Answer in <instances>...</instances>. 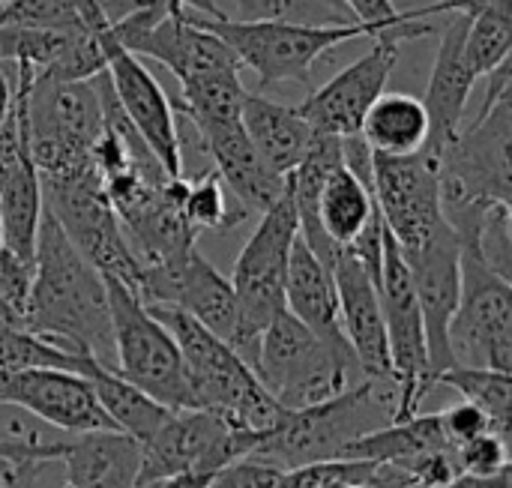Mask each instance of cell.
Instances as JSON below:
<instances>
[{"label": "cell", "instance_id": "bcb514c9", "mask_svg": "<svg viewBox=\"0 0 512 488\" xmlns=\"http://www.w3.org/2000/svg\"><path fill=\"white\" fill-rule=\"evenodd\" d=\"M63 488H66V486H63Z\"/></svg>", "mask_w": 512, "mask_h": 488}, {"label": "cell", "instance_id": "44dd1931", "mask_svg": "<svg viewBox=\"0 0 512 488\" xmlns=\"http://www.w3.org/2000/svg\"><path fill=\"white\" fill-rule=\"evenodd\" d=\"M204 150L213 159V171L219 174L228 195L249 213L270 210L288 189V177L276 174L261 153L252 147L249 135L243 132L240 117L225 120H204L192 123Z\"/></svg>", "mask_w": 512, "mask_h": 488}, {"label": "cell", "instance_id": "5b68a950", "mask_svg": "<svg viewBox=\"0 0 512 488\" xmlns=\"http://www.w3.org/2000/svg\"><path fill=\"white\" fill-rule=\"evenodd\" d=\"M195 24L216 33L240 60L249 66L261 84L279 81H300L312 78V66L327 51L354 42V39H375V27L348 21V24H291V21H234L228 15L207 18L189 12Z\"/></svg>", "mask_w": 512, "mask_h": 488}, {"label": "cell", "instance_id": "52a82bcc", "mask_svg": "<svg viewBox=\"0 0 512 488\" xmlns=\"http://www.w3.org/2000/svg\"><path fill=\"white\" fill-rule=\"evenodd\" d=\"M105 279V276H102ZM114 336V369L123 381L147 393L168 411H192V387L174 336L120 282L105 279Z\"/></svg>", "mask_w": 512, "mask_h": 488}, {"label": "cell", "instance_id": "7a4b0ae2", "mask_svg": "<svg viewBox=\"0 0 512 488\" xmlns=\"http://www.w3.org/2000/svg\"><path fill=\"white\" fill-rule=\"evenodd\" d=\"M396 384L393 381H357L309 408L282 411L276 426L261 435L246 459L294 471L303 465L336 462L357 438L396 420Z\"/></svg>", "mask_w": 512, "mask_h": 488}, {"label": "cell", "instance_id": "ee69618b", "mask_svg": "<svg viewBox=\"0 0 512 488\" xmlns=\"http://www.w3.org/2000/svg\"><path fill=\"white\" fill-rule=\"evenodd\" d=\"M393 488H420V486H414V483H408V486H393Z\"/></svg>", "mask_w": 512, "mask_h": 488}, {"label": "cell", "instance_id": "4dcf8cb0", "mask_svg": "<svg viewBox=\"0 0 512 488\" xmlns=\"http://www.w3.org/2000/svg\"><path fill=\"white\" fill-rule=\"evenodd\" d=\"M512 51V0H489L471 15L465 36V57L474 78H486L510 60Z\"/></svg>", "mask_w": 512, "mask_h": 488}, {"label": "cell", "instance_id": "b9f144b4", "mask_svg": "<svg viewBox=\"0 0 512 488\" xmlns=\"http://www.w3.org/2000/svg\"><path fill=\"white\" fill-rule=\"evenodd\" d=\"M327 3H330V6H336V9H345V3H342V0H327ZM345 12H348V9H345Z\"/></svg>", "mask_w": 512, "mask_h": 488}, {"label": "cell", "instance_id": "cb8c5ba5", "mask_svg": "<svg viewBox=\"0 0 512 488\" xmlns=\"http://www.w3.org/2000/svg\"><path fill=\"white\" fill-rule=\"evenodd\" d=\"M285 312L294 315L315 339L327 348L348 351L342 324H339V297L333 270L315 258V252L297 234L288 258V279H285Z\"/></svg>", "mask_w": 512, "mask_h": 488}, {"label": "cell", "instance_id": "f1b7e54d", "mask_svg": "<svg viewBox=\"0 0 512 488\" xmlns=\"http://www.w3.org/2000/svg\"><path fill=\"white\" fill-rule=\"evenodd\" d=\"M87 381L93 384L96 402L102 405V411L108 414V420L114 423L117 432L135 438L138 444L150 441L156 435V429L171 417V411L159 402H153L147 393H141L138 387H132L129 381H123L117 372L96 366Z\"/></svg>", "mask_w": 512, "mask_h": 488}, {"label": "cell", "instance_id": "74e56055", "mask_svg": "<svg viewBox=\"0 0 512 488\" xmlns=\"http://www.w3.org/2000/svg\"><path fill=\"white\" fill-rule=\"evenodd\" d=\"M438 417H441V429H444V435H447V441L453 447H459L465 441H474V438L492 432L486 414L480 408H474L471 402H456L447 411H441Z\"/></svg>", "mask_w": 512, "mask_h": 488}, {"label": "cell", "instance_id": "9c48e42d", "mask_svg": "<svg viewBox=\"0 0 512 488\" xmlns=\"http://www.w3.org/2000/svg\"><path fill=\"white\" fill-rule=\"evenodd\" d=\"M42 204L57 219L69 243L105 279L120 282L138 297L144 267L135 258L123 225L108 201L105 177L99 174V168H90L69 180L42 183Z\"/></svg>", "mask_w": 512, "mask_h": 488}, {"label": "cell", "instance_id": "ba28073f", "mask_svg": "<svg viewBox=\"0 0 512 488\" xmlns=\"http://www.w3.org/2000/svg\"><path fill=\"white\" fill-rule=\"evenodd\" d=\"M297 234H300L297 213L285 189V195L270 210L261 213V222L246 240L243 252L237 255L231 273V288L237 297L240 330H243L240 357L252 366V372H255L261 333L285 312L288 258Z\"/></svg>", "mask_w": 512, "mask_h": 488}, {"label": "cell", "instance_id": "836d02e7", "mask_svg": "<svg viewBox=\"0 0 512 488\" xmlns=\"http://www.w3.org/2000/svg\"><path fill=\"white\" fill-rule=\"evenodd\" d=\"M237 21H291V24H348L351 12L327 0H237Z\"/></svg>", "mask_w": 512, "mask_h": 488}, {"label": "cell", "instance_id": "7bdbcfd3", "mask_svg": "<svg viewBox=\"0 0 512 488\" xmlns=\"http://www.w3.org/2000/svg\"><path fill=\"white\" fill-rule=\"evenodd\" d=\"M0 246H3V219H0Z\"/></svg>", "mask_w": 512, "mask_h": 488}, {"label": "cell", "instance_id": "3957f363", "mask_svg": "<svg viewBox=\"0 0 512 488\" xmlns=\"http://www.w3.org/2000/svg\"><path fill=\"white\" fill-rule=\"evenodd\" d=\"M147 309L174 336L198 411L219 414L228 423L261 435L276 426L282 408L270 399L252 366L228 342H222L174 306Z\"/></svg>", "mask_w": 512, "mask_h": 488}, {"label": "cell", "instance_id": "9a60e30c", "mask_svg": "<svg viewBox=\"0 0 512 488\" xmlns=\"http://www.w3.org/2000/svg\"><path fill=\"white\" fill-rule=\"evenodd\" d=\"M372 192L402 252L417 249L447 222L441 210V162L426 147L408 156L372 150Z\"/></svg>", "mask_w": 512, "mask_h": 488}, {"label": "cell", "instance_id": "ac0fdd59", "mask_svg": "<svg viewBox=\"0 0 512 488\" xmlns=\"http://www.w3.org/2000/svg\"><path fill=\"white\" fill-rule=\"evenodd\" d=\"M414 279L417 303L426 327V351H429V381L438 387V378L456 366L450 351V321L459 306L462 270H459V237L444 222L435 234H429L417 249L402 252Z\"/></svg>", "mask_w": 512, "mask_h": 488}, {"label": "cell", "instance_id": "f35d334b", "mask_svg": "<svg viewBox=\"0 0 512 488\" xmlns=\"http://www.w3.org/2000/svg\"><path fill=\"white\" fill-rule=\"evenodd\" d=\"M447 488H510V468L492 477H474V474H459Z\"/></svg>", "mask_w": 512, "mask_h": 488}, {"label": "cell", "instance_id": "4316f807", "mask_svg": "<svg viewBox=\"0 0 512 488\" xmlns=\"http://www.w3.org/2000/svg\"><path fill=\"white\" fill-rule=\"evenodd\" d=\"M360 138L387 156H408L426 147L429 138V114L423 99L411 93H384L366 114L360 126Z\"/></svg>", "mask_w": 512, "mask_h": 488}, {"label": "cell", "instance_id": "f6af8a7d", "mask_svg": "<svg viewBox=\"0 0 512 488\" xmlns=\"http://www.w3.org/2000/svg\"><path fill=\"white\" fill-rule=\"evenodd\" d=\"M3 3H6V0H0V6H3Z\"/></svg>", "mask_w": 512, "mask_h": 488}, {"label": "cell", "instance_id": "d6986e66", "mask_svg": "<svg viewBox=\"0 0 512 488\" xmlns=\"http://www.w3.org/2000/svg\"><path fill=\"white\" fill-rule=\"evenodd\" d=\"M0 405L21 408L30 417L69 435L114 429V423L96 402L93 384L84 375H72V372H57V369L3 372L0 369Z\"/></svg>", "mask_w": 512, "mask_h": 488}, {"label": "cell", "instance_id": "7c38bea8", "mask_svg": "<svg viewBox=\"0 0 512 488\" xmlns=\"http://www.w3.org/2000/svg\"><path fill=\"white\" fill-rule=\"evenodd\" d=\"M258 441L261 432L240 429L219 414L198 408L171 411V417L156 429V435L141 444L138 488L183 474L216 477L228 465L246 459Z\"/></svg>", "mask_w": 512, "mask_h": 488}, {"label": "cell", "instance_id": "5bb4252c", "mask_svg": "<svg viewBox=\"0 0 512 488\" xmlns=\"http://www.w3.org/2000/svg\"><path fill=\"white\" fill-rule=\"evenodd\" d=\"M93 39L102 48L105 57V75L108 84L135 126V132L144 138L156 162L168 177H183V141H180V114L174 111L168 93L156 81V75L132 54L126 51L114 33L111 24H102L93 30Z\"/></svg>", "mask_w": 512, "mask_h": 488}, {"label": "cell", "instance_id": "6da1fadb", "mask_svg": "<svg viewBox=\"0 0 512 488\" xmlns=\"http://www.w3.org/2000/svg\"><path fill=\"white\" fill-rule=\"evenodd\" d=\"M30 333L114 369L111 306L102 273L69 243L42 204L33 246V285L24 312Z\"/></svg>", "mask_w": 512, "mask_h": 488}, {"label": "cell", "instance_id": "8fae6325", "mask_svg": "<svg viewBox=\"0 0 512 488\" xmlns=\"http://www.w3.org/2000/svg\"><path fill=\"white\" fill-rule=\"evenodd\" d=\"M459 306L450 321L456 366L512 375V282L495 273L477 243H459Z\"/></svg>", "mask_w": 512, "mask_h": 488}, {"label": "cell", "instance_id": "30bf717a", "mask_svg": "<svg viewBox=\"0 0 512 488\" xmlns=\"http://www.w3.org/2000/svg\"><path fill=\"white\" fill-rule=\"evenodd\" d=\"M441 204L512 207V87L441 150Z\"/></svg>", "mask_w": 512, "mask_h": 488}, {"label": "cell", "instance_id": "60d3db41", "mask_svg": "<svg viewBox=\"0 0 512 488\" xmlns=\"http://www.w3.org/2000/svg\"><path fill=\"white\" fill-rule=\"evenodd\" d=\"M318 488H354V486H348V483H342V480H333V483H324V486H318Z\"/></svg>", "mask_w": 512, "mask_h": 488}, {"label": "cell", "instance_id": "603a6c76", "mask_svg": "<svg viewBox=\"0 0 512 488\" xmlns=\"http://www.w3.org/2000/svg\"><path fill=\"white\" fill-rule=\"evenodd\" d=\"M54 462L66 471V488H138L141 444L114 429L81 432L57 441Z\"/></svg>", "mask_w": 512, "mask_h": 488}, {"label": "cell", "instance_id": "277c9868", "mask_svg": "<svg viewBox=\"0 0 512 488\" xmlns=\"http://www.w3.org/2000/svg\"><path fill=\"white\" fill-rule=\"evenodd\" d=\"M105 117L93 81H51L33 75L27 90V135L39 183L69 180L93 165Z\"/></svg>", "mask_w": 512, "mask_h": 488}, {"label": "cell", "instance_id": "7402d4cb", "mask_svg": "<svg viewBox=\"0 0 512 488\" xmlns=\"http://www.w3.org/2000/svg\"><path fill=\"white\" fill-rule=\"evenodd\" d=\"M471 15L450 12L444 21L441 45L435 54V66L429 75V87L423 96V108L429 114V138L426 150L441 156V150L456 138V132L465 123V108L471 99V90L477 84L468 57H465V36H468Z\"/></svg>", "mask_w": 512, "mask_h": 488}, {"label": "cell", "instance_id": "2e32d148", "mask_svg": "<svg viewBox=\"0 0 512 488\" xmlns=\"http://www.w3.org/2000/svg\"><path fill=\"white\" fill-rule=\"evenodd\" d=\"M33 81L30 66H15V96L0 123V219L3 246L33 261L36 231L42 219V183L30 153L27 135V90Z\"/></svg>", "mask_w": 512, "mask_h": 488}, {"label": "cell", "instance_id": "4fadbf2b", "mask_svg": "<svg viewBox=\"0 0 512 488\" xmlns=\"http://www.w3.org/2000/svg\"><path fill=\"white\" fill-rule=\"evenodd\" d=\"M378 297L384 312L393 384H396V420H408L417 414L420 402L429 396V351H426V327L423 312L417 303L414 279L405 264L402 249L396 246L393 234L384 225V252H381V273H378Z\"/></svg>", "mask_w": 512, "mask_h": 488}, {"label": "cell", "instance_id": "e575fe53", "mask_svg": "<svg viewBox=\"0 0 512 488\" xmlns=\"http://www.w3.org/2000/svg\"><path fill=\"white\" fill-rule=\"evenodd\" d=\"M84 0H6L0 6V27H42V30H87L81 24Z\"/></svg>", "mask_w": 512, "mask_h": 488}, {"label": "cell", "instance_id": "d590c367", "mask_svg": "<svg viewBox=\"0 0 512 488\" xmlns=\"http://www.w3.org/2000/svg\"><path fill=\"white\" fill-rule=\"evenodd\" d=\"M510 441L486 432L474 441H465L456 450V462H459V474H474V477H492L510 468Z\"/></svg>", "mask_w": 512, "mask_h": 488}, {"label": "cell", "instance_id": "8992f818", "mask_svg": "<svg viewBox=\"0 0 512 488\" xmlns=\"http://www.w3.org/2000/svg\"><path fill=\"white\" fill-rule=\"evenodd\" d=\"M354 372H360L354 354L327 348L288 312L261 333L255 375L282 411L333 399L354 384Z\"/></svg>", "mask_w": 512, "mask_h": 488}, {"label": "cell", "instance_id": "ab89813d", "mask_svg": "<svg viewBox=\"0 0 512 488\" xmlns=\"http://www.w3.org/2000/svg\"><path fill=\"white\" fill-rule=\"evenodd\" d=\"M12 96H15V84H12L9 75H6V63H0V123H3V117L9 114Z\"/></svg>", "mask_w": 512, "mask_h": 488}, {"label": "cell", "instance_id": "f546056e", "mask_svg": "<svg viewBox=\"0 0 512 488\" xmlns=\"http://www.w3.org/2000/svg\"><path fill=\"white\" fill-rule=\"evenodd\" d=\"M441 387H450L462 396V402H471L480 408L492 426L495 435L510 441L512 420V375L495 369H471V366H453L438 378Z\"/></svg>", "mask_w": 512, "mask_h": 488}, {"label": "cell", "instance_id": "1f68e13d", "mask_svg": "<svg viewBox=\"0 0 512 488\" xmlns=\"http://www.w3.org/2000/svg\"><path fill=\"white\" fill-rule=\"evenodd\" d=\"M345 9L351 12L354 21L375 27L378 36H390L399 45L426 39L438 33L435 24V9L432 6H417V9H399L393 0H342Z\"/></svg>", "mask_w": 512, "mask_h": 488}, {"label": "cell", "instance_id": "ffe728a7", "mask_svg": "<svg viewBox=\"0 0 512 488\" xmlns=\"http://www.w3.org/2000/svg\"><path fill=\"white\" fill-rule=\"evenodd\" d=\"M333 282L339 297V324L360 375L366 381H393L378 282L348 249H342L333 264Z\"/></svg>", "mask_w": 512, "mask_h": 488}, {"label": "cell", "instance_id": "8d00e7d4", "mask_svg": "<svg viewBox=\"0 0 512 488\" xmlns=\"http://www.w3.org/2000/svg\"><path fill=\"white\" fill-rule=\"evenodd\" d=\"M30 285H33V261L0 246V300L12 306L21 318L27 312Z\"/></svg>", "mask_w": 512, "mask_h": 488}, {"label": "cell", "instance_id": "d6a6232c", "mask_svg": "<svg viewBox=\"0 0 512 488\" xmlns=\"http://www.w3.org/2000/svg\"><path fill=\"white\" fill-rule=\"evenodd\" d=\"M183 216L201 234V231H228L240 225L249 213L243 207L228 204V189L222 186L219 174L210 168L189 183L183 198Z\"/></svg>", "mask_w": 512, "mask_h": 488}, {"label": "cell", "instance_id": "484cf974", "mask_svg": "<svg viewBox=\"0 0 512 488\" xmlns=\"http://www.w3.org/2000/svg\"><path fill=\"white\" fill-rule=\"evenodd\" d=\"M453 447L441 429V417L438 414H414L408 420L399 423H387L363 438H357L354 444L345 447L342 459H360V462H378V465H393L402 468L405 462L432 453V450H444Z\"/></svg>", "mask_w": 512, "mask_h": 488}, {"label": "cell", "instance_id": "83f0119b", "mask_svg": "<svg viewBox=\"0 0 512 488\" xmlns=\"http://www.w3.org/2000/svg\"><path fill=\"white\" fill-rule=\"evenodd\" d=\"M375 213V192L366 183H360L345 168V162L336 165L318 195V225L327 234V240L339 249H348L375 219Z\"/></svg>", "mask_w": 512, "mask_h": 488}, {"label": "cell", "instance_id": "e0dca14e", "mask_svg": "<svg viewBox=\"0 0 512 488\" xmlns=\"http://www.w3.org/2000/svg\"><path fill=\"white\" fill-rule=\"evenodd\" d=\"M399 42L390 36H375L372 48L357 57L351 66L336 72L327 84L312 90L300 105V117L318 135L351 138L360 135V126L369 108L384 96L387 81L399 63Z\"/></svg>", "mask_w": 512, "mask_h": 488}, {"label": "cell", "instance_id": "d4e9b609", "mask_svg": "<svg viewBox=\"0 0 512 488\" xmlns=\"http://www.w3.org/2000/svg\"><path fill=\"white\" fill-rule=\"evenodd\" d=\"M240 123L261 159L282 177H288L309 153L315 132L297 108L273 102L258 93H246L240 102Z\"/></svg>", "mask_w": 512, "mask_h": 488}]
</instances>
